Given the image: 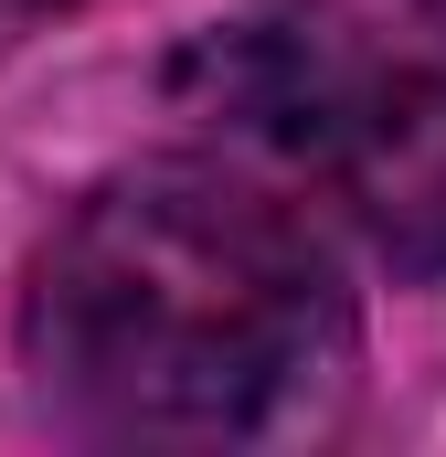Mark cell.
I'll list each match as a JSON object with an SVG mask.
<instances>
[{"instance_id":"obj_1","label":"cell","mask_w":446,"mask_h":457,"mask_svg":"<svg viewBox=\"0 0 446 457\" xmlns=\"http://www.w3.org/2000/svg\"><path fill=\"white\" fill-rule=\"evenodd\" d=\"M21 341L43 394L117 436H255L340 351L330 255L287 203L160 160L43 245Z\"/></svg>"},{"instance_id":"obj_2","label":"cell","mask_w":446,"mask_h":457,"mask_svg":"<svg viewBox=\"0 0 446 457\" xmlns=\"http://www.w3.org/2000/svg\"><path fill=\"white\" fill-rule=\"evenodd\" d=\"M234 86L277 149L415 255H446V0H309L244 32Z\"/></svg>"}]
</instances>
